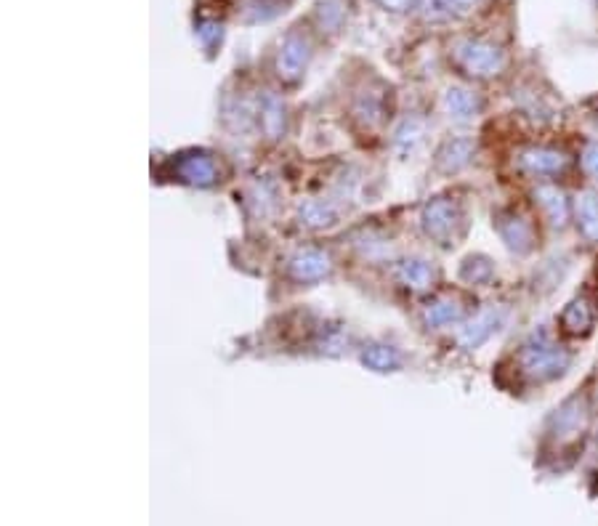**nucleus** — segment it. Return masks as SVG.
Listing matches in <instances>:
<instances>
[{"mask_svg": "<svg viewBox=\"0 0 598 526\" xmlns=\"http://www.w3.org/2000/svg\"><path fill=\"white\" fill-rule=\"evenodd\" d=\"M521 367L532 380H553L564 375L572 362L567 349H561L559 343H553L548 335H532L524 349H521Z\"/></svg>", "mask_w": 598, "mask_h": 526, "instance_id": "1", "label": "nucleus"}, {"mask_svg": "<svg viewBox=\"0 0 598 526\" xmlns=\"http://www.w3.org/2000/svg\"><path fill=\"white\" fill-rule=\"evenodd\" d=\"M455 59L468 75L474 78H492L503 70L505 56L495 43H487V40H463L455 48Z\"/></svg>", "mask_w": 598, "mask_h": 526, "instance_id": "2", "label": "nucleus"}, {"mask_svg": "<svg viewBox=\"0 0 598 526\" xmlns=\"http://www.w3.org/2000/svg\"><path fill=\"white\" fill-rule=\"evenodd\" d=\"M460 218L463 216H460L458 205L442 197V200L428 202L426 213H423V226H426L428 237H434V240H439L442 245H447V242L455 237Z\"/></svg>", "mask_w": 598, "mask_h": 526, "instance_id": "3", "label": "nucleus"}, {"mask_svg": "<svg viewBox=\"0 0 598 526\" xmlns=\"http://www.w3.org/2000/svg\"><path fill=\"white\" fill-rule=\"evenodd\" d=\"M498 232L513 253H529L535 248V229L524 216H516V213L498 216Z\"/></svg>", "mask_w": 598, "mask_h": 526, "instance_id": "4", "label": "nucleus"}, {"mask_svg": "<svg viewBox=\"0 0 598 526\" xmlns=\"http://www.w3.org/2000/svg\"><path fill=\"white\" fill-rule=\"evenodd\" d=\"M596 325V306L585 295H577L575 301L567 303V309L561 311V330L567 335H588Z\"/></svg>", "mask_w": 598, "mask_h": 526, "instance_id": "5", "label": "nucleus"}, {"mask_svg": "<svg viewBox=\"0 0 598 526\" xmlns=\"http://www.w3.org/2000/svg\"><path fill=\"white\" fill-rule=\"evenodd\" d=\"M521 165H524V171H529L532 176H556V173H561L567 168L569 160L559 149L532 147L521 155Z\"/></svg>", "mask_w": 598, "mask_h": 526, "instance_id": "6", "label": "nucleus"}, {"mask_svg": "<svg viewBox=\"0 0 598 526\" xmlns=\"http://www.w3.org/2000/svg\"><path fill=\"white\" fill-rule=\"evenodd\" d=\"M309 54V40L301 38V35H290L280 51V75H285L288 80H296L303 72V67H306V62H309Z\"/></svg>", "mask_w": 598, "mask_h": 526, "instance_id": "7", "label": "nucleus"}, {"mask_svg": "<svg viewBox=\"0 0 598 526\" xmlns=\"http://www.w3.org/2000/svg\"><path fill=\"white\" fill-rule=\"evenodd\" d=\"M535 197L545 216H548V221H551V226L564 229L569 218H572V205H569L567 194L556 189V186H543V189H537Z\"/></svg>", "mask_w": 598, "mask_h": 526, "instance_id": "8", "label": "nucleus"}, {"mask_svg": "<svg viewBox=\"0 0 598 526\" xmlns=\"http://www.w3.org/2000/svg\"><path fill=\"white\" fill-rule=\"evenodd\" d=\"M444 109H447V115L452 120L468 123V120H474L482 112V99L474 91H468V88H450L444 93Z\"/></svg>", "mask_w": 598, "mask_h": 526, "instance_id": "9", "label": "nucleus"}, {"mask_svg": "<svg viewBox=\"0 0 598 526\" xmlns=\"http://www.w3.org/2000/svg\"><path fill=\"white\" fill-rule=\"evenodd\" d=\"M575 218L577 229L591 245H598V194L583 192L575 200Z\"/></svg>", "mask_w": 598, "mask_h": 526, "instance_id": "10", "label": "nucleus"}, {"mask_svg": "<svg viewBox=\"0 0 598 526\" xmlns=\"http://www.w3.org/2000/svg\"><path fill=\"white\" fill-rule=\"evenodd\" d=\"M500 325V314L495 309H484L482 314H476L468 327H463V333H460V341L466 343L468 349H476L479 343H484L490 338Z\"/></svg>", "mask_w": 598, "mask_h": 526, "instance_id": "11", "label": "nucleus"}, {"mask_svg": "<svg viewBox=\"0 0 598 526\" xmlns=\"http://www.w3.org/2000/svg\"><path fill=\"white\" fill-rule=\"evenodd\" d=\"M471 157H474V141L468 139H450L439 149V157H436V163L439 168L447 173H455L460 168H466L471 163Z\"/></svg>", "mask_w": 598, "mask_h": 526, "instance_id": "12", "label": "nucleus"}, {"mask_svg": "<svg viewBox=\"0 0 598 526\" xmlns=\"http://www.w3.org/2000/svg\"><path fill=\"white\" fill-rule=\"evenodd\" d=\"M290 269H293V274H296L298 279L311 282V279L325 277L327 271H330V263H327V258L322 256V253H317V250H303V253H298V256L293 258Z\"/></svg>", "mask_w": 598, "mask_h": 526, "instance_id": "13", "label": "nucleus"}, {"mask_svg": "<svg viewBox=\"0 0 598 526\" xmlns=\"http://www.w3.org/2000/svg\"><path fill=\"white\" fill-rule=\"evenodd\" d=\"M426 319H428V325H434V327L455 325V322H460V319H463V306H460L458 298L447 295V298H439V301H434L431 306H428Z\"/></svg>", "mask_w": 598, "mask_h": 526, "instance_id": "14", "label": "nucleus"}, {"mask_svg": "<svg viewBox=\"0 0 598 526\" xmlns=\"http://www.w3.org/2000/svg\"><path fill=\"white\" fill-rule=\"evenodd\" d=\"M181 176L192 184H210L216 181V163L205 155H192L181 165Z\"/></svg>", "mask_w": 598, "mask_h": 526, "instance_id": "15", "label": "nucleus"}, {"mask_svg": "<svg viewBox=\"0 0 598 526\" xmlns=\"http://www.w3.org/2000/svg\"><path fill=\"white\" fill-rule=\"evenodd\" d=\"M479 0H426L428 19H450L455 14H466Z\"/></svg>", "mask_w": 598, "mask_h": 526, "instance_id": "16", "label": "nucleus"}, {"mask_svg": "<svg viewBox=\"0 0 598 526\" xmlns=\"http://www.w3.org/2000/svg\"><path fill=\"white\" fill-rule=\"evenodd\" d=\"M399 277H402V282H407L410 287L423 290V287H428L431 282H434V269H431L426 261H407L399 266Z\"/></svg>", "mask_w": 598, "mask_h": 526, "instance_id": "17", "label": "nucleus"}, {"mask_svg": "<svg viewBox=\"0 0 598 526\" xmlns=\"http://www.w3.org/2000/svg\"><path fill=\"white\" fill-rule=\"evenodd\" d=\"M492 277V263L487 258H468L463 266V279H468L471 285H484Z\"/></svg>", "mask_w": 598, "mask_h": 526, "instance_id": "18", "label": "nucleus"}, {"mask_svg": "<svg viewBox=\"0 0 598 526\" xmlns=\"http://www.w3.org/2000/svg\"><path fill=\"white\" fill-rule=\"evenodd\" d=\"M365 364H370L373 370H391L399 364V356L389 346H373L370 351H365Z\"/></svg>", "mask_w": 598, "mask_h": 526, "instance_id": "19", "label": "nucleus"}, {"mask_svg": "<svg viewBox=\"0 0 598 526\" xmlns=\"http://www.w3.org/2000/svg\"><path fill=\"white\" fill-rule=\"evenodd\" d=\"M583 171L598 186V141H591L583 152Z\"/></svg>", "mask_w": 598, "mask_h": 526, "instance_id": "20", "label": "nucleus"}, {"mask_svg": "<svg viewBox=\"0 0 598 526\" xmlns=\"http://www.w3.org/2000/svg\"><path fill=\"white\" fill-rule=\"evenodd\" d=\"M386 11H397V14H402V11H410V8H415V3L418 0H378Z\"/></svg>", "mask_w": 598, "mask_h": 526, "instance_id": "21", "label": "nucleus"}]
</instances>
